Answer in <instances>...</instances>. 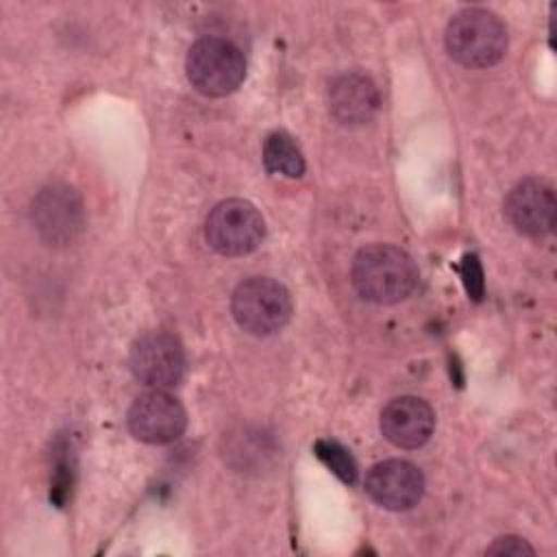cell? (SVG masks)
<instances>
[{
  "instance_id": "1",
  "label": "cell",
  "mask_w": 557,
  "mask_h": 557,
  "mask_svg": "<svg viewBox=\"0 0 557 557\" xmlns=\"http://www.w3.org/2000/svg\"><path fill=\"white\" fill-rule=\"evenodd\" d=\"M350 278L363 300L394 305L416 289L418 265L398 246L370 244L355 255Z\"/></svg>"
},
{
  "instance_id": "2",
  "label": "cell",
  "mask_w": 557,
  "mask_h": 557,
  "mask_svg": "<svg viewBox=\"0 0 557 557\" xmlns=\"http://www.w3.org/2000/svg\"><path fill=\"white\" fill-rule=\"evenodd\" d=\"M446 50L466 67H490L507 50V28L487 9H463L446 26Z\"/></svg>"
},
{
  "instance_id": "3",
  "label": "cell",
  "mask_w": 557,
  "mask_h": 557,
  "mask_svg": "<svg viewBox=\"0 0 557 557\" xmlns=\"http://www.w3.org/2000/svg\"><path fill=\"white\" fill-rule=\"evenodd\" d=\"M292 296L287 287L270 276L242 281L231 298L235 322L250 335H272L292 318Z\"/></svg>"
},
{
  "instance_id": "4",
  "label": "cell",
  "mask_w": 557,
  "mask_h": 557,
  "mask_svg": "<svg viewBox=\"0 0 557 557\" xmlns=\"http://www.w3.org/2000/svg\"><path fill=\"white\" fill-rule=\"evenodd\" d=\"M185 70L196 91L220 98L242 85L246 76V59L233 41L202 37L189 48Z\"/></svg>"
},
{
  "instance_id": "5",
  "label": "cell",
  "mask_w": 557,
  "mask_h": 557,
  "mask_svg": "<svg viewBox=\"0 0 557 557\" xmlns=\"http://www.w3.org/2000/svg\"><path fill=\"white\" fill-rule=\"evenodd\" d=\"M265 237L263 215L255 205L242 198L218 202L205 222L207 244L224 257H244Z\"/></svg>"
},
{
  "instance_id": "6",
  "label": "cell",
  "mask_w": 557,
  "mask_h": 557,
  "mask_svg": "<svg viewBox=\"0 0 557 557\" xmlns=\"http://www.w3.org/2000/svg\"><path fill=\"white\" fill-rule=\"evenodd\" d=\"M128 363L133 376L152 389L174 387L185 374V352L168 333L141 335L131 348Z\"/></svg>"
},
{
  "instance_id": "7",
  "label": "cell",
  "mask_w": 557,
  "mask_h": 557,
  "mask_svg": "<svg viewBox=\"0 0 557 557\" xmlns=\"http://www.w3.org/2000/svg\"><path fill=\"white\" fill-rule=\"evenodd\" d=\"M126 422L137 440L148 444H170L185 433L187 411L165 389H152L135 398Z\"/></svg>"
},
{
  "instance_id": "8",
  "label": "cell",
  "mask_w": 557,
  "mask_h": 557,
  "mask_svg": "<svg viewBox=\"0 0 557 557\" xmlns=\"http://www.w3.org/2000/svg\"><path fill=\"white\" fill-rule=\"evenodd\" d=\"M33 222L46 242L72 244L83 231V202L72 187L48 185L33 200Z\"/></svg>"
},
{
  "instance_id": "9",
  "label": "cell",
  "mask_w": 557,
  "mask_h": 557,
  "mask_svg": "<svg viewBox=\"0 0 557 557\" xmlns=\"http://www.w3.org/2000/svg\"><path fill=\"white\" fill-rule=\"evenodd\" d=\"M366 492L376 505L392 511H405L422 498L424 476L411 461L385 459L368 470Z\"/></svg>"
},
{
  "instance_id": "10",
  "label": "cell",
  "mask_w": 557,
  "mask_h": 557,
  "mask_svg": "<svg viewBox=\"0 0 557 557\" xmlns=\"http://www.w3.org/2000/svg\"><path fill=\"white\" fill-rule=\"evenodd\" d=\"M557 200L550 183L544 178H524L505 198L509 224L524 235L542 237L555 226Z\"/></svg>"
},
{
  "instance_id": "11",
  "label": "cell",
  "mask_w": 557,
  "mask_h": 557,
  "mask_svg": "<svg viewBox=\"0 0 557 557\" xmlns=\"http://www.w3.org/2000/svg\"><path fill=\"white\" fill-rule=\"evenodd\" d=\"M435 429L431 405L418 396H400L381 411V433L398 448H420Z\"/></svg>"
},
{
  "instance_id": "12",
  "label": "cell",
  "mask_w": 557,
  "mask_h": 557,
  "mask_svg": "<svg viewBox=\"0 0 557 557\" xmlns=\"http://www.w3.org/2000/svg\"><path fill=\"white\" fill-rule=\"evenodd\" d=\"M381 107V96L376 85L357 72L342 74L331 83L329 109L333 117L344 126L368 124Z\"/></svg>"
},
{
  "instance_id": "13",
  "label": "cell",
  "mask_w": 557,
  "mask_h": 557,
  "mask_svg": "<svg viewBox=\"0 0 557 557\" xmlns=\"http://www.w3.org/2000/svg\"><path fill=\"white\" fill-rule=\"evenodd\" d=\"M263 163L270 172L283 174L287 178H298L305 172V159L294 137L283 131L268 135L263 144Z\"/></svg>"
},
{
  "instance_id": "14",
  "label": "cell",
  "mask_w": 557,
  "mask_h": 557,
  "mask_svg": "<svg viewBox=\"0 0 557 557\" xmlns=\"http://www.w3.org/2000/svg\"><path fill=\"white\" fill-rule=\"evenodd\" d=\"M313 453L344 483H355L357 481V463H355L352 455L339 442L318 440L313 444Z\"/></svg>"
},
{
  "instance_id": "15",
  "label": "cell",
  "mask_w": 557,
  "mask_h": 557,
  "mask_svg": "<svg viewBox=\"0 0 557 557\" xmlns=\"http://www.w3.org/2000/svg\"><path fill=\"white\" fill-rule=\"evenodd\" d=\"M485 553H487V555L522 557V555H533L535 548H533L527 540H522V537H518V535H503V537H496V540L487 546Z\"/></svg>"
},
{
  "instance_id": "16",
  "label": "cell",
  "mask_w": 557,
  "mask_h": 557,
  "mask_svg": "<svg viewBox=\"0 0 557 557\" xmlns=\"http://www.w3.org/2000/svg\"><path fill=\"white\" fill-rule=\"evenodd\" d=\"M463 283H466L468 294L474 300H479L481 294H483V272H481V265H479L474 255H468L463 259Z\"/></svg>"
}]
</instances>
